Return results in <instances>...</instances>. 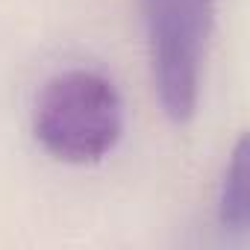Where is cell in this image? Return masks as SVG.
Listing matches in <instances>:
<instances>
[{"label": "cell", "instance_id": "cell-1", "mask_svg": "<svg viewBox=\"0 0 250 250\" xmlns=\"http://www.w3.org/2000/svg\"><path fill=\"white\" fill-rule=\"evenodd\" d=\"M33 133L59 162H100L124 136V100L100 71H62L44 83L36 100Z\"/></svg>", "mask_w": 250, "mask_h": 250}, {"label": "cell", "instance_id": "cell-2", "mask_svg": "<svg viewBox=\"0 0 250 250\" xmlns=\"http://www.w3.org/2000/svg\"><path fill=\"white\" fill-rule=\"evenodd\" d=\"M142 12L162 112L188 124L200 103L215 0H142Z\"/></svg>", "mask_w": 250, "mask_h": 250}, {"label": "cell", "instance_id": "cell-3", "mask_svg": "<svg viewBox=\"0 0 250 250\" xmlns=\"http://www.w3.org/2000/svg\"><path fill=\"white\" fill-rule=\"evenodd\" d=\"M250 194H247V139H238L227 171L221 177L218 188V224L227 232L241 235L247 229V212H250Z\"/></svg>", "mask_w": 250, "mask_h": 250}]
</instances>
